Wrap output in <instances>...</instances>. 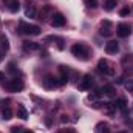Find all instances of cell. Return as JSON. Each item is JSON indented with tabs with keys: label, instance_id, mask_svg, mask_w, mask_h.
I'll use <instances>...</instances> for the list:
<instances>
[{
	"label": "cell",
	"instance_id": "33",
	"mask_svg": "<svg viewBox=\"0 0 133 133\" xmlns=\"http://www.w3.org/2000/svg\"><path fill=\"white\" fill-rule=\"evenodd\" d=\"M3 79H5V74H3V73H0V84L3 82Z\"/></svg>",
	"mask_w": 133,
	"mask_h": 133
},
{
	"label": "cell",
	"instance_id": "22",
	"mask_svg": "<svg viewBox=\"0 0 133 133\" xmlns=\"http://www.w3.org/2000/svg\"><path fill=\"white\" fill-rule=\"evenodd\" d=\"M85 5H87L88 8L95 9V8H98V0H85Z\"/></svg>",
	"mask_w": 133,
	"mask_h": 133
},
{
	"label": "cell",
	"instance_id": "11",
	"mask_svg": "<svg viewBox=\"0 0 133 133\" xmlns=\"http://www.w3.org/2000/svg\"><path fill=\"white\" fill-rule=\"evenodd\" d=\"M17 118H20V119H28V110L25 108V105H22V104H19L17 105Z\"/></svg>",
	"mask_w": 133,
	"mask_h": 133
},
{
	"label": "cell",
	"instance_id": "23",
	"mask_svg": "<svg viewBox=\"0 0 133 133\" xmlns=\"http://www.w3.org/2000/svg\"><path fill=\"white\" fill-rule=\"evenodd\" d=\"M99 96L101 95L98 93V91H96V93H90V95H88V101H90V102H96Z\"/></svg>",
	"mask_w": 133,
	"mask_h": 133
},
{
	"label": "cell",
	"instance_id": "26",
	"mask_svg": "<svg viewBox=\"0 0 133 133\" xmlns=\"http://www.w3.org/2000/svg\"><path fill=\"white\" fill-rule=\"evenodd\" d=\"M11 133H25V129L23 127H12Z\"/></svg>",
	"mask_w": 133,
	"mask_h": 133
},
{
	"label": "cell",
	"instance_id": "35",
	"mask_svg": "<svg viewBox=\"0 0 133 133\" xmlns=\"http://www.w3.org/2000/svg\"><path fill=\"white\" fill-rule=\"evenodd\" d=\"M119 133H125V132H119Z\"/></svg>",
	"mask_w": 133,
	"mask_h": 133
},
{
	"label": "cell",
	"instance_id": "28",
	"mask_svg": "<svg viewBox=\"0 0 133 133\" xmlns=\"http://www.w3.org/2000/svg\"><path fill=\"white\" fill-rule=\"evenodd\" d=\"M119 14H121L122 17H125V16H129V14H130V8H122Z\"/></svg>",
	"mask_w": 133,
	"mask_h": 133
},
{
	"label": "cell",
	"instance_id": "24",
	"mask_svg": "<svg viewBox=\"0 0 133 133\" xmlns=\"http://www.w3.org/2000/svg\"><path fill=\"white\" fill-rule=\"evenodd\" d=\"M8 71H9V73H12V74H17V71H19V70H17V68H16V65L11 62V64L8 65Z\"/></svg>",
	"mask_w": 133,
	"mask_h": 133
},
{
	"label": "cell",
	"instance_id": "7",
	"mask_svg": "<svg viewBox=\"0 0 133 133\" xmlns=\"http://www.w3.org/2000/svg\"><path fill=\"white\" fill-rule=\"evenodd\" d=\"M116 33H118L119 37H129L130 33H132V28H130L129 23H119L116 26Z\"/></svg>",
	"mask_w": 133,
	"mask_h": 133
},
{
	"label": "cell",
	"instance_id": "32",
	"mask_svg": "<svg viewBox=\"0 0 133 133\" xmlns=\"http://www.w3.org/2000/svg\"><path fill=\"white\" fill-rule=\"evenodd\" d=\"M45 124H46V125H51V118H50V116L45 118Z\"/></svg>",
	"mask_w": 133,
	"mask_h": 133
},
{
	"label": "cell",
	"instance_id": "27",
	"mask_svg": "<svg viewBox=\"0 0 133 133\" xmlns=\"http://www.w3.org/2000/svg\"><path fill=\"white\" fill-rule=\"evenodd\" d=\"M99 33H101V36H110L111 31H110V28H104V26H102V30H101Z\"/></svg>",
	"mask_w": 133,
	"mask_h": 133
},
{
	"label": "cell",
	"instance_id": "30",
	"mask_svg": "<svg viewBox=\"0 0 133 133\" xmlns=\"http://www.w3.org/2000/svg\"><path fill=\"white\" fill-rule=\"evenodd\" d=\"M101 26H105V28H110V26H111V23H110V20H102V22H101Z\"/></svg>",
	"mask_w": 133,
	"mask_h": 133
},
{
	"label": "cell",
	"instance_id": "34",
	"mask_svg": "<svg viewBox=\"0 0 133 133\" xmlns=\"http://www.w3.org/2000/svg\"><path fill=\"white\" fill-rule=\"evenodd\" d=\"M2 59H3V53L0 51V62H2Z\"/></svg>",
	"mask_w": 133,
	"mask_h": 133
},
{
	"label": "cell",
	"instance_id": "9",
	"mask_svg": "<svg viewBox=\"0 0 133 133\" xmlns=\"http://www.w3.org/2000/svg\"><path fill=\"white\" fill-rule=\"evenodd\" d=\"M105 51H107L108 54H116V53L119 51V43H118L116 40H110V42H107V45H105Z\"/></svg>",
	"mask_w": 133,
	"mask_h": 133
},
{
	"label": "cell",
	"instance_id": "31",
	"mask_svg": "<svg viewBox=\"0 0 133 133\" xmlns=\"http://www.w3.org/2000/svg\"><path fill=\"white\" fill-rule=\"evenodd\" d=\"M61 122H62V124H66V122H68V118H66L65 115H62V118H61Z\"/></svg>",
	"mask_w": 133,
	"mask_h": 133
},
{
	"label": "cell",
	"instance_id": "5",
	"mask_svg": "<svg viewBox=\"0 0 133 133\" xmlns=\"http://www.w3.org/2000/svg\"><path fill=\"white\" fill-rule=\"evenodd\" d=\"M98 71L99 73H104V74H110V76L115 74V70L110 66L107 59H101L99 62H98Z\"/></svg>",
	"mask_w": 133,
	"mask_h": 133
},
{
	"label": "cell",
	"instance_id": "29",
	"mask_svg": "<svg viewBox=\"0 0 133 133\" xmlns=\"http://www.w3.org/2000/svg\"><path fill=\"white\" fill-rule=\"evenodd\" d=\"M125 88H127L129 91H132V93H133V81H129V82H125Z\"/></svg>",
	"mask_w": 133,
	"mask_h": 133
},
{
	"label": "cell",
	"instance_id": "15",
	"mask_svg": "<svg viewBox=\"0 0 133 133\" xmlns=\"http://www.w3.org/2000/svg\"><path fill=\"white\" fill-rule=\"evenodd\" d=\"M23 50L25 51H36V50H39V43H36V42H23Z\"/></svg>",
	"mask_w": 133,
	"mask_h": 133
},
{
	"label": "cell",
	"instance_id": "17",
	"mask_svg": "<svg viewBox=\"0 0 133 133\" xmlns=\"http://www.w3.org/2000/svg\"><path fill=\"white\" fill-rule=\"evenodd\" d=\"M96 133H110V129L105 122H99L96 125Z\"/></svg>",
	"mask_w": 133,
	"mask_h": 133
},
{
	"label": "cell",
	"instance_id": "16",
	"mask_svg": "<svg viewBox=\"0 0 133 133\" xmlns=\"http://www.w3.org/2000/svg\"><path fill=\"white\" fill-rule=\"evenodd\" d=\"M113 104H115V107L119 108V110H124V111H125V108H127V101L124 99V98H118Z\"/></svg>",
	"mask_w": 133,
	"mask_h": 133
},
{
	"label": "cell",
	"instance_id": "21",
	"mask_svg": "<svg viewBox=\"0 0 133 133\" xmlns=\"http://www.w3.org/2000/svg\"><path fill=\"white\" fill-rule=\"evenodd\" d=\"M57 82H59V85H65L66 82H68V74L66 73H62V76L57 77Z\"/></svg>",
	"mask_w": 133,
	"mask_h": 133
},
{
	"label": "cell",
	"instance_id": "8",
	"mask_svg": "<svg viewBox=\"0 0 133 133\" xmlns=\"http://www.w3.org/2000/svg\"><path fill=\"white\" fill-rule=\"evenodd\" d=\"M64 25H65V17H64L61 12L54 14V16H53V19H51V26L59 28V26H64Z\"/></svg>",
	"mask_w": 133,
	"mask_h": 133
},
{
	"label": "cell",
	"instance_id": "18",
	"mask_svg": "<svg viewBox=\"0 0 133 133\" xmlns=\"http://www.w3.org/2000/svg\"><path fill=\"white\" fill-rule=\"evenodd\" d=\"M2 118H3L5 121H9V119L12 118V110H11L9 107L3 108V110H2Z\"/></svg>",
	"mask_w": 133,
	"mask_h": 133
},
{
	"label": "cell",
	"instance_id": "1",
	"mask_svg": "<svg viewBox=\"0 0 133 133\" xmlns=\"http://www.w3.org/2000/svg\"><path fill=\"white\" fill-rule=\"evenodd\" d=\"M71 53H73L74 57H77V59H81V61H87V59L90 57V50H88L85 45H82V43L73 45V46H71Z\"/></svg>",
	"mask_w": 133,
	"mask_h": 133
},
{
	"label": "cell",
	"instance_id": "25",
	"mask_svg": "<svg viewBox=\"0 0 133 133\" xmlns=\"http://www.w3.org/2000/svg\"><path fill=\"white\" fill-rule=\"evenodd\" d=\"M9 99H0V107L2 108H6V107H9Z\"/></svg>",
	"mask_w": 133,
	"mask_h": 133
},
{
	"label": "cell",
	"instance_id": "13",
	"mask_svg": "<svg viewBox=\"0 0 133 133\" xmlns=\"http://www.w3.org/2000/svg\"><path fill=\"white\" fill-rule=\"evenodd\" d=\"M98 93L99 95H108V96H115V88L111 87V85H104L102 88L98 90Z\"/></svg>",
	"mask_w": 133,
	"mask_h": 133
},
{
	"label": "cell",
	"instance_id": "19",
	"mask_svg": "<svg viewBox=\"0 0 133 133\" xmlns=\"http://www.w3.org/2000/svg\"><path fill=\"white\" fill-rule=\"evenodd\" d=\"M116 5H118L116 0H107V2L104 3V9H105V11H111V9H115Z\"/></svg>",
	"mask_w": 133,
	"mask_h": 133
},
{
	"label": "cell",
	"instance_id": "3",
	"mask_svg": "<svg viewBox=\"0 0 133 133\" xmlns=\"http://www.w3.org/2000/svg\"><path fill=\"white\" fill-rule=\"evenodd\" d=\"M23 87H25L23 81H22V79H17V77L8 81V82L5 84V88H6L8 91H12V93H16V91H22Z\"/></svg>",
	"mask_w": 133,
	"mask_h": 133
},
{
	"label": "cell",
	"instance_id": "2",
	"mask_svg": "<svg viewBox=\"0 0 133 133\" xmlns=\"http://www.w3.org/2000/svg\"><path fill=\"white\" fill-rule=\"evenodd\" d=\"M19 33L28 34V36H39L40 34V26H37V25H28L26 22H20L19 23Z\"/></svg>",
	"mask_w": 133,
	"mask_h": 133
},
{
	"label": "cell",
	"instance_id": "4",
	"mask_svg": "<svg viewBox=\"0 0 133 133\" xmlns=\"http://www.w3.org/2000/svg\"><path fill=\"white\" fill-rule=\"evenodd\" d=\"M42 85H43L46 90H53V88H56V87L59 85V82H57V77H54L53 74H46V76L42 79Z\"/></svg>",
	"mask_w": 133,
	"mask_h": 133
},
{
	"label": "cell",
	"instance_id": "12",
	"mask_svg": "<svg viewBox=\"0 0 133 133\" xmlns=\"http://www.w3.org/2000/svg\"><path fill=\"white\" fill-rule=\"evenodd\" d=\"M6 3H8V8H9L11 12H17L20 9V2L19 0H6Z\"/></svg>",
	"mask_w": 133,
	"mask_h": 133
},
{
	"label": "cell",
	"instance_id": "6",
	"mask_svg": "<svg viewBox=\"0 0 133 133\" xmlns=\"http://www.w3.org/2000/svg\"><path fill=\"white\" fill-rule=\"evenodd\" d=\"M91 85H93V77L90 74H85L84 79L81 81V84H77V88L82 90V91H87V90L91 88Z\"/></svg>",
	"mask_w": 133,
	"mask_h": 133
},
{
	"label": "cell",
	"instance_id": "20",
	"mask_svg": "<svg viewBox=\"0 0 133 133\" xmlns=\"http://www.w3.org/2000/svg\"><path fill=\"white\" fill-rule=\"evenodd\" d=\"M0 45H2V48L3 50H8L9 48V42H8V39H6V36H0Z\"/></svg>",
	"mask_w": 133,
	"mask_h": 133
},
{
	"label": "cell",
	"instance_id": "14",
	"mask_svg": "<svg viewBox=\"0 0 133 133\" xmlns=\"http://www.w3.org/2000/svg\"><path fill=\"white\" fill-rule=\"evenodd\" d=\"M104 110H105V113H107L108 116H115V113H116V107H115L113 102H107V104L104 105Z\"/></svg>",
	"mask_w": 133,
	"mask_h": 133
},
{
	"label": "cell",
	"instance_id": "10",
	"mask_svg": "<svg viewBox=\"0 0 133 133\" xmlns=\"http://www.w3.org/2000/svg\"><path fill=\"white\" fill-rule=\"evenodd\" d=\"M25 16L30 17V19L36 17V8H34V5L30 0H26V5H25Z\"/></svg>",
	"mask_w": 133,
	"mask_h": 133
}]
</instances>
